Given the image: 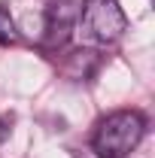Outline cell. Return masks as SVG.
<instances>
[{"label":"cell","mask_w":155,"mask_h":158,"mask_svg":"<svg viewBox=\"0 0 155 158\" xmlns=\"http://www.w3.org/2000/svg\"><path fill=\"white\" fill-rule=\"evenodd\" d=\"M12 134V116H0V143H6Z\"/></svg>","instance_id":"5b68a950"},{"label":"cell","mask_w":155,"mask_h":158,"mask_svg":"<svg viewBox=\"0 0 155 158\" xmlns=\"http://www.w3.org/2000/svg\"><path fill=\"white\" fill-rule=\"evenodd\" d=\"M79 24V3L76 0H55L46 6V24H43V46L49 52L64 49Z\"/></svg>","instance_id":"3957f363"},{"label":"cell","mask_w":155,"mask_h":158,"mask_svg":"<svg viewBox=\"0 0 155 158\" xmlns=\"http://www.w3.org/2000/svg\"><path fill=\"white\" fill-rule=\"evenodd\" d=\"M19 40V31H15V21L9 15L6 6H0V46H12Z\"/></svg>","instance_id":"277c9868"},{"label":"cell","mask_w":155,"mask_h":158,"mask_svg":"<svg viewBox=\"0 0 155 158\" xmlns=\"http://www.w3.org/2000/svg\"><path fill=\"white\" fill-rule=\"evenodd\" d=\"M146 131V118L134 110H116L107 118H100L94 131V152L100 158H128L137 149V143L143 140Z\"/></svg>","instance_id":"6da1fadb"},{"label":"cell","mask_w":155,"mask_h":158,"mask_svg":"<svg viewBox=\"0 0 155 158\" xmlns=\"http://www.w3.org/2000/svg\"><path fill=\"white\" fill-rule=\"evenodd\" d=\"M76 27L88 43L107 46V43H116L128 31V19H125L119 0H82Z\"/></svg>","instance_id":"7a4b0ae2"}]
</instances>
